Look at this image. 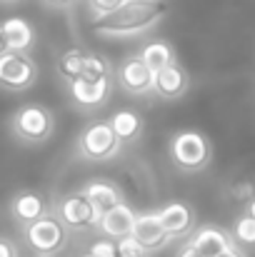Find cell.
<instances>
[{"label":"cell","instance_id":"cell-1","mask_svg":"<svg viewBox=\"0 0 255 257\" xmlns=\"http://www.w3.org/2000/svg\"><path fill=\"white\" fill-rule=\"evenodd\" d=\"M168 0H125L108 15L95 18L93 30L100 38H135L150 33L168 15Z\"/></svg>","mask_w":255,"mask_h":257},{"label":"cell","instance_id":"cell-2","mask_svg":"<svg viewBox=\"0 0 255 257\" xmlns=\"http://www.w3.org/2000/svg\"><path fill=\"white\" fill-rule=\"evenodd\" d=\"M170 163L185 175L203 172L213 160V145L200 130H178L168 143Z\"/></svg>","mask_w":255,"mask_h":257},{"label":"cell","instance_id":"cell-3","mask_svg":"<svg viewBox=\"0 0 255 257\" xmlns=\"http://www.w3.org/2000/svg\"><path fill=\"white\" fill-rule=\"evenodd\" d=\"M10 133L23 145H43L55 133V115L40 102L20 105L10 117Z\"/></svg>","mask_w":255,"mask_h":257},{"label":"cell","instance_id":"cell-4","mask_svg":"<svg viewBox=\"0 0 255 257\" xmlns=\"http://www.w3.org/2000/svg\"><path fill=\"white\" fill-rule=\"evenodd\" d=\"M68 237H70L68 227L50 212H45L43 217L23 225V240L35 255L58 257L68 247Z\"/></svg>","mask_w":255,"mask_h":257},{"label":"cell","instance_id":"cell-5","mask_svg":"<svg viewBox=\"0 0 255 257\" xmlns=\"http://www.w3.org/2000/svg\"><path fill=\"white\" fill-rule=\"evenodd\" d=\"M123 143L113 133L108 120H93L88 122L78 135V158L88 163H110L120 155Z\"/></svg>","mask_w":255,"mask_h":257},{"label":"cell","instance_id":"cell-6","mask_svg":"<svg viewBox=\"0 0 255 257\" xmlns=\"http://www.w3.org/2000/svg\"><path fill=\"white\" fill-rule=\"evenodd\" d=\"M53 215L68 227V232H90L98 227V220H100V212L80 190L63 195Z\"/></svg>","mask_w":255,"mask_h":257},{"label":"cell","instance_id":"cell-7","mask_svg":"<svg viewBox=\"0 0 255 257\" xmlns=\"http://www.w3.org/2000/svg\"><path fill=\"white\" fill-rule=\"evenodd\" d=\"M38 65L28 53L5 50L0 55V87L8 92H23L35 85L38 80Z\"/></svg>","mask_w":255,"mask_h":257},{"label":"cell","instance_id":"cell-8","mask_svg":"<svg viewBox=\"0 0 255 257\" xmlns=\"http://www.w3.org/2000/svg\"><path fill=\"white\" fill-rule=\"evenodd\" d=\"M153 78H155V73L138 55H128L115 70L118 87L125 90L128 95H135V97L153 95Z\"/></svg>","mask_w":255,"mask_h":257},{"label":"cell","instance_id":"cell-9","mask_svg":"<svg viewBox=\"0 0 255 257\" xmlns=\"http://www.w3.org/2000/svg\"><path fill=\"white\" fill-rule=\"evenodd\" d=\"M70 100L78 110L93 112L98 107H103L110 100L113 92V75L110 78H98V80H88V78H78L70 83Z\"/></svg>","mask_w":255,"mask_h":257},{"label":"cell","instance_id":"cell-10","mask_svg":"<svg viewBox=\"0 0 255 257\" xmlns=\"http://www.w3.org/2000/svg\"><path fill=\"white\" fill-rule=\"evenodd\" d=\"M130 237L145 250V252H160L163 247H168V242L173 240L165 227L160 225L158 220V212H143L135 217V225H133V232Z\"/></svg>","mask_w":255,"mask_h":257},{"label":"cell","instance_id":"cell-11","mask_svg":"<svg viewBox=\"0 0 255 257\" xmlns=\"http://www.w3.org/2000/svg\"><path fill=\"white\" fill-rule=\"evenodd\" d=\"M188 242L200 257H218L233 245V237L228 230H223L218 225H200L190 232Z\"/></svg>","mask_w":255,"mask_h":257},{"label":"cell","instance_id":"cell-12","mask_svg":"<svg viewBox=\"0 0 255 257\" xmlns=\"http://www.w3.org/2000/svg\"><path fill=\"white\" fill-rule=\"evenodd\" d=\"M135 217H138L135 210L123 200L120 205H115V207H110V210H105V212L100 215L95 230H100L103 237H110V240L118 242V240H123V237H128V235L133 232Z\"/></svg>","mask_w":255,"mask_h":257},{"label":"cell","instance_id":"cell-13","mask_svg":"<svg viewBox=\"0 0 255 257\" xmlns=\"http://www.w3.org/2000/svg\"><path fill=\"white\" fill-rule=\"evenodd\" d=\"M158 220L170 237H185L195 230V210L183 200H173L163 205L158 210Z\"/></svg>","mask_w":255,"mask_h":257},{"label":"cell","instance_id":"cell-14","mask_svg":"<svg viewBox=\"0 0 255 257\" xmlns=\"http://www.w3.org/2000/svg\"><path fill=\"white\" fill-rule=\"evenodd\" d=\"M188 87H190V75H188V70L178 60L170 63L168 68L158 70L155 78H153V92L158 97H163V100H178V97H183L188 92Z\"/></svg>","mask_w":255,"mask_h":257},{"label":"cell","instance_id":"cell-15","mask_svg":"<svg viewBox=\"0 0 255 257\" xmlns=\"http://www.w3.org/2000/svg\"><path fill=\"white\" fill-rule=\"evenodd\" d=\"M48 212V202L40 192H33V190H23L18 192L13 200H10V217L23 227L38 217H43Z\"/></svg>","mask_w":255,"mask_h":257},{"label":"cell","instance_id":"cell-16","mask_svg":"<svg viewBox=\"0 0 255 257\" xmlns=\"http://www.w3.org/2000/svg\"><path fill=\"white\" fill-rule=\"evenodd\" d=\"M80 192H83L85 197L95 205V210H98L100 215H103L105 210H110V207H115V205L123 202V190H120L115 182L103 180V177L85 182V187L80 190Z\"/></svg>","mask_w":255,"mask_h":257},{"label":"cell","instance_id":"cell-17","mask_svg":"<svg viewBox=\"0 0 255 257\" xmlns=\"http://www.w3.org/2000/svg\"><path fill=\"white\" fill-rule=\"evenodd\" d=\"M108 122H110L113 133L118 135V140H120L123 145L138 143L140 135H143V127H145L143 117H140L135 110H115V112L108 117Z\"/></svg>","mask_w":255,"mask_h":257},{"label":"cell","instance_id":"cell-18","mask_svg":"<svg viewBox=\"0 0 255 257\" xmlns=\"http://www.w3.org/2000/svg\"><path fill=\"white\" fill-rule=\"evenodd\" d=\"M3 33H5V43L8 50H18V53H28L35 43V30L25 18H8L0 23Z\"/></svg>","mask_w":255,"mask_h":257},{"label":"cell","instance_id":"cell-19","mask_svg":"<svg viewBox=\"0 0 255 257\" xmlns=\"http://www.w3.org/2000/svg\"><path fill=\"white\" fill-rule=\"evenodd\" d=\"M153 73H158V70H163V68H168L170 63H175L178 60V55H175V50H173V45H170L168 40H160V38H155V40H148L138 53H135Z\"/></svg>","mask_w":255,"mask_h":257},{"label":"cell","instance_id":"cell-20","mask_svg":"<svg viewBox=\"0 0 255 257\" xmlns=\"http://www.w3.org/2000/svg\"><path fill=\"white\" fill-rule=\"evenodd\" d=\"M83 58H85V50L80 48H68L60 58H58V75L63 78V83H73L80 78L83 73Z\"/></svg>","mask_w":255,"mask_h":257},{"label":"cell","instance_id":"cell-21","mask_svg":"<svg viewBox=\"0 0 255 257\" xmlns=\"http://www.w3.org/2000/svg\"><path fill=\"white\" fill-rule=\"evenodd\" d=\"M230 237L238 247L243 250H255V217H250L248 212L238 215L233 227H230Z\"/></svg>","mask_w":255,"mask_h":257},{"label":"cell","instance_id":"cell-22","mask_svg":"<svg viewBox=\"0 0 255 257\" xmlns=\"http://www.w3.org/2000/svg\"><path fill=\"white\" fill-rule=\"evenodd\" d=\"M113 70L108 65V60L103 55H95V53H88L85 50V58H83V73L80 78H88V80H98V78H110Z\"/></svg>","mask_w":255,"mask_h":257},{"label":"cell","instance_id":"cell-23","mask_svg":"<svg viewBox=\"0 0 255 257\" xmlns=\"http://www.w3.org/2000/svg\"><path fill=\"white\" fill-rule=\"evenodd\" d=\"M115 257H150V252H145V250L128 235V237L118 240V252H115Z\"/></svg>","mask_w":255,"mask_h":257},{"label":"cell","instance_id":"cell-24","mask_svg":"<svg viewBox=\"0 0 255 257\" xmlns=\"http://www.w3.org/2000/svg\"><path fill=\"white\" fill-rule=\"evenodd\" d=\"M88 252L93 257H115V252H118V242L110 240V237H98V240L90 245Z\"/></svg>","mask_w":255,"mask_h":257},{"label":"cell","instance_id":"cell-25","mask_svg":"<svg viewBox=\"0 0 255 257\" xmlns=\"http://www.w3.org/2000/svg\"><path fill=\"white\" fill-rule=\"evenodd\" d=\"M125 0H88V8H90V13L93 15H108L110 10H115L118 5H123Z\"/></svg>","mask_w":255,"mask_h":257},{"label":"cell","instance_id":"cell-26","mask_svg":"<svg viewBox=\"0 0 255 257\" xmlns=\"http://www.w3.org/2000/svg\"><path fill=\"white\" fill-rule=\"evenodd\" d=\"M255 195V185L253 182H238L230 187V197L238 200V202H248L250 197Z\"/></svg>","mask_w":255,"mask_h":257},{"label":"cell","instance_id":"cell-27","mask_svg":"<svg viewBox=\"0 0 255 257\" xmlns=\"http://www.w3.org/2000/svg\"><path fill=\"white\" fill-rule=\"evenodd\" d=\"M0 257H20L18 245L10 237H5V235H0Z\"/></svg>","mask_w":255,"mask_h":257},{"label":"cell","instance_id":"cell-28","mask_svg":"<svg viewBox=\"0 0 255 257\" xmlns=\"http://www.w3.org/2000/svg\"><path fill=\"white\" fill-rule=\"evenodd\" d=\"M218 257H245V250H243V247H238V245L233 242V245H230L223 255H218Z\"/></svg>","mask_w":255,"mask_h":257},{"label":"cell","instance_id":"cell-29","mask_svg":"<svg viewBox=\"0 0 255 257\" xmlns=\"http://www.w3.org/2000/svg\"><path fill=\"white\" fill-rule=\"evenodd\" d=\"M43 3H45L48 8H58V10H60V8H70L75 0H43Z\"/></svg>","mask_w":255,"mask_h":257},{"label":"cell","instance_id":"cell-30","mask_svg":"<svg viewBox=\"0 0 255 257\" xmlns=\"http://www.w3.org/2000/svg\"><path fill=\"white\" fill-rule=\"evenodd\" d=\"M178 257H200L193 247H190V242H185L183 247H180V252H178Z\"/></svg>","mask_w":255,"mask_h":257},{"label":"cell","instance_id":"cell-31","mask_svg":"<svg viewBox=\"0 0 255 257\" xmlns=\"http://www.w3.org/2000/svg\"><path fill=\"white\" fill-rule=\"evenodd\" d=\"M245 212H248L250 217H255V195L248 200V202H245Z\"/></svg>","mask_w":255,"mask_h":257},{"label":"cell","instance_id":"cell-32","mask_svg":"<svg viewBox=\"0 0 255 257\" xmlns=\"http://www.w3.org/2000/svg\"><path fill=\"white\" fill-rule=\"evenodd\" d=\"M8 50V43H5V33H3V25H0V55Z\"/></svg>","mask_w":255,"mask_h":257},{"label":"cell","instance_id":"cell-33","mask_svg":"<svg viewBox=\"0 0 255 257\" xmlns=\"http://www.w3.org/2000/svg\"><path fill=\"white\" fill-rule=\"evenodd\" d=\"M0 3H5V5H8V3H18V0H0Z\"/></svg>","mask_w":255,"mask_h":257},{"label":"cell","instance_id":"cell-34","mask_svg":"<svg viewBox=\"0 0 255 257\" xmlns=\"http://www.w3.org/2000/svg\"><path fill=\"white\" fill-rule=\"evenodd\" d=\"M80 257H93V255H90V252H85V255H80Z\"/></svg>","mask_w":255,"mask_h":257},{"label":"cell","instance_id":"cell-35","mask_svg":"<svg viewBox=\"0 0 255 257\" xmlns=\"http://www.w3.org/2000/svg\"><path fill=\"white\" fill-rule=\"evenodd\" d=\"M35 257H53V255H35Z\"/></svg>","mask_w":255,"mask_h":257}]
</instances>
